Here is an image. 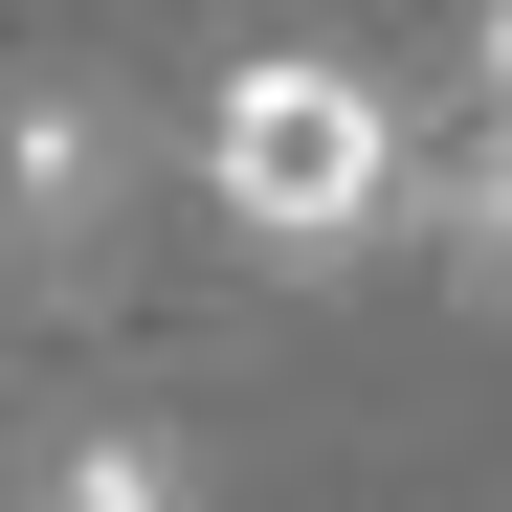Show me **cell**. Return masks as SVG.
Masks as SVG:
<instances>
[{
    "label": "cell",
    "mask_w": 512,
    "mask_h": 512,
    "mask_svg": "<svg viewBox=\"0 0 512 512\" xmlns=\"http://www.w3.org/2000/svg\"><path fill=\"white\" fill-rule=\"evenodd\" d=\"M201 179H223V223L268 245V268H357V245L401 223V112L357 90V67L268 45V67H223V112H201Z\"/></svg>",
    "instance_id": "1"
},
{
    "label": "cell",
    "mask_w": 512,
    "mask_h": 512,
    "mask_svg": "<svg viewBox=\"0 0 512 512\" xmlns=\"http://www.w3.org/2000/svg\"><path fill=\"white\" fill-rule=\"evenodd\" d=\"M112 245H134V112H112V67H23V90H0V268L67 312V290H112Z\"/></svg>",
    "instance_id": "2"
},
{
    "label": "cell",
    "mask_w": 512,
    "mask_h": 512,
    "mask_svg": "<svg viewBox=\"0 0 512 512\" xmlns=\"http://www.w3.org/2000/svg\"><path fill=\"white\" fill-rule=\"evenodd\" d=\"M45 512H201V490H179V446H156V423H90V446L45 468Z\"/></svg>",
    "instance_id": "3"
}]
</instances>
